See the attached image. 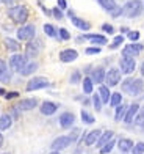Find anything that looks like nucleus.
Instances as JSON below:
<instances>
[{
    "label": "nucleus",
    "instance_id": "1",
    "mask_svg": "<svg viewBox=\"0 0 144 154\" xmlns=\"http://www.w3.org/2000/svg\"><path fill=\"white\" fill-rule=\"evenodd\" d=\"M8 16L11 17V20H14L16 24H24L27 19H28V10L24 5H17L13 6L8 10Z\"/></svg>",
    "mask_w": 144,
    "mask_h": 154
},
{
    "label": "nucleus",
    "instance_id": "2",
    "mask_svg": "<svg viewBox=\"0 0 144 154\" xmlns=\"http://www.w3.org/2000/svg\"><path fill=\"white\" fill-rule=\"evenodd\" d=\"M143 10V3L141 0H130L124 5V8H122V14L127 16V17H135L138 16Z\"/></svg>",
    "mask_w": 144,
    "mask_h": 154
},
{
    "label": "nucleus",
    "instance_id": "3",
    "mask_svg": "<svg viewBox=\"0 0 144 154\" xmlns=\"http://www.w3.org/2000/svg\"><path fill=\"white\" fill-rule=\"evenodd\" d=\"M25 63H27V55L14 54V55H11V58H10V69L13 72H19L20 69L24 68Z\"/></svg>",
    "mask_w": 144,
    "mask_h": 154
},
{
    "label": "nucleus",
    "instance_id": "4",
    "mask_svg": "<svg viewBox=\"0 0 144 154\" xmlns=\"http://www.w3.org/2000/svg\"><path fill=\"white\" fill-rule=\"evenodd\" d=\"M50 83L46 77H31L30 82L27 83V91H35V90H43L49 87Z\"/></svg>",
    "mask_w": 144,
    "mask_h": 154
},
{
    "label": "nucleus",
    "instance_id": "5",
    "mask_svg": "<svg viewBox=\"0 0 144 154\" xmlns=\"http://www.w3.org/2000/svg\"><path fill=\"white\" fill-rule=\"evenodd\" d=\"M35 36V25H24L17 30V38L22 41H30Z\"/></svg>",
    "mask_w": 144,
    "mask_h": 154
},
{
    "label": "nucleus",
    "instance_id": "6",
    "mask_svg": "<svg viewBox=\"0 0 144 154\" xmlns=\"http://www.w3.org/2000/svg\"><path fill=\"white\" fill-rule=\"evenodd\" d=\"M43 49V41L41 39H30L27 44V57H36Z\"/></svg>",
    "mask_w": 144,
    "mask_h": 154
},
{
    "label": "nucleus",
    "instance_id": "7",
    "mask_svg": "<svg viewBox=\"0 0 144 154\" xmlns=\"http://www.w3.org/2000/svg\"><path fill=\"white\" fill-rule=\"evenodd\" d=\"M119 65H121V71L124 74H132L135 71V60L132 57H125V55H122Z\"/></svg>",
    "mask_w": 144,
    "mask_h": 154
},
{
    "label": "nucleus",
    "instance_id": "8",
    "mask_svg": "<svg viewBox=\"0 0 144 154\" xmlns=\"http://www.w3.org/2000/svg\"><path fill=\"white\" fill-rule=\"evenodd\" d=\"M72 143V138L69 135H63V137H58L57 140H53L52 142V149L53 151H60V149H64L67 148Z\"/></svg>",
    "mask_w": 144,
    "mask_h": 154
},
{
    "label": "nucleus",
    "instance_id": "9",
    "mask_svg": "<svg viewBox=\"0 0 144 154\" xmlns=\"http://www.w3.org/2000/svg\"><path fill=\"white\" fill-rule=\"evenodd\" d=\"M119 80H121V72H119L116 68H111V69H110V71L105 74V82H107L108 87L118 85Z\"/></svg>",
    "mask_w": 144,
    "mask_h": 154
},
{
    "label": "nucleus",
    "instance_id": "10",
    "mask_svg": "<svg viewBox=\"0 0 144 154\" xmlns=\"http://www.w3.org/2000/svg\"><path fill=\"white\" fill-rule=\"evenodd\" d=\"M140 52H143V44H127L122 51V55L125 57H135Z\"/></svg>",
    "mask_w": 144,
    "mask_h": 154
},
{
    "label": "nucleus",
    "instance_id": "11",
    "mask_svg": "<svg viewBox=\"0 0 144 154\" xmlns=\"http://www.w3.org/2000/svg\"><path fill=\"white\" fill-rule=\"evenodd\" d=\"M77 57H78V54H77V51H75V49H64V51L60 52V60L64 61V63L74 61Z\"/></svg>",
    "mask_w": 144,
    "mask_h": 154
},
{
    "label": "nucleus",
    "instance_id": "12",
    "mask_svg": "<svg viewBox=\"0 0 144 154\" xmlns=\"http://www.w3.org/2000/svg\"><path fill=\"white\" fill-rule=\"evenodd\" d=\"M143 87H144V82L143 79H133L132 80V85H130L128 88V94H132V96H138L141 91H143Z\"/></svg>",
    "mask_w": 144,
    "mask_h": 154
},
{
    "label": "nucleus",
    "instance_id": "13",
    "mask_svg": "<svg viewBox=\"0 0 144 154\" xmlns=\"http://www.w3.org/2000/svg\"><path fill=\"white\" fill-rule=\"evenodd\" d=\"M138 110H140L138 104H132V106L127 109V113H125V116H124V121H125L127 124L133 123V121H135V116L138 115Z\"/></svg>",
    "mask_w": 144,
    "mask_h": 154
},
{
    "label": "nucleus",
    "instance_id": "14",
    "mask_svg": "<svg viewBox=\"0 0 144 154\" xmlns=\"http://www.w3.org/2000/svg\"><path fill=\"white\" fill-rule=\"evenodd\" d=\"M57 109H58V106L55 102L46 101V102H43V106H41V113L46 115V116H50V115H53L55 112H57Z\"/></svg>",
    "mask_w": 144,
    "mask_h": 154
},
{
    "label": "nucleus",
    "instance_id": "15",
    "mask_svg": "<svg viewBox=\"0 0 144 154\" xmlns=\"http://www.w3.org/2000/svg\"><path fill=\"white\" fill-rule=\"evenodd\" d=\"M74 121H75V116L72 113H69V112H66V113H63L60 116V124H61V128H63V129L71 128V126L74 124Z\"/></svg>",
    "mask_w": 144,
    "mask_h": 154
},
{
    "label": "nucleus",
    "instance_id": "16",
    "mask_svg": "<svg viewBox=\"0 0 144 154\" xmlns=\"http://www.w3.org/2000/svg\"><path fill=\"white\" fill-rule=\"evenodd\" d=\"M83 39H90L94 44H107V38L104 36V35H86V36H80L78 43L83 41Z\"/></svg>",
    "mask_w": 144,
    "mask_h": 154
},
{
    "label": "nucleus",
    "instance_id": "17",
    "mask_svg": "<svg viewBox=\"0 0 144 154\" xmlns=\"http://www.w3.org/2000/svg\"><path fill=\"white\" fill-rule=\"evenodd\" d=\"M36 104H38L36 99H24V101H20L16 107H17L20 112H24V110H31V109H35Z\"/></svg>",
    "mask_w": 144,
    "mask_h": 154
},
{
    "label": "nucleus",
    "instance_id": "18",
    "mask_svg": "<svg viewBox=\"0 0 144 154\" xmlns=\"http://www.w3.org/2000/svg\"><path fill=\"white\" fill-rule=\"evenodd\" d=\"M91 80L96 83H102L105 80V69L104 68H96L91 72Z\"/></svg>",
    "mask_w": 144,
    "mask_h": 154
},
{
    "label": "nucleus",
    "instance_id": "19",
    "mask_svg": "<svg viewBox=\"0 0 144 154\" xmlns=\"http://www.w3.org/2000/svg\"><path fill=\"white\" fill-rule=\"evenodd\" d=\"M102 135V132L99 131V129H96V131H93V132H90L86 137H85V145H88V146H91V145H94V143H97V140H99V137Z\"/></svg>",
    "mask_w": 144,
    "mask_h": 154
},
{
    "label": "nucleus",
    "instance_id": "20",
    "mask_svg": "<svg viewBox=\"0 0 144 154\" xmlns=\"http://www.w3.org/2000/svg\"><path fill=\"white\" fill-rule=\"evenodd\" d=\"M38 69V63H35V61H30V63H25L24 65V68L19 71V74H22V75H30V74H33Z\"/></svg>",
    "mask_w": 144,
    "mask_h": 154
},
{
    "label": "nucleus",
    "instance_id": "21",
    "mask_svg": "<svg viewBox=\"0 0 144 154\" xmlns=\"http://www.w3.org/2000/svg\"><path fill=\"white\" fill-rule=\"evenodd\" d=\"M71 20H72V24L77 27V29H80V30H90L91 29V25H90V22H86V20H83V19H80V17H75V16H71Z\"/></svg>",
    "mask_w": 144,
    "mask_h": 154
},
{
    "label": "nucleus",
    "instance_id": "22",
    "mask_svg": "<svg viewBox=\"0 0 144 154\" xmlns=\"http://www.w3.org/2000/svg\"><path fill=\"white\" fill-rule=\"evenodd\" d=\"M118 146H119L121 152L125 154V152H130V149L133 148V142H132V140H128V138H122V140H119Z\"/></svg>",
    "mask_w": 144,
    "mask_h": 154
},
{
    "label": "nucleus",
    "instance_id": "23",
    "mask_svg": "<svg viewBox=\"0 0 144 154\" xmlns=\"http://www.w3.org/2000/svg\"><path fill=\"white\" fill-rule=\"evenodd\" d=\"M11 124H13V118H11L8 113H5V115L0 116V131L10 129V128H11Z\"/></svg>",
    "mask_w": 144,
    "mask_h": 154
},
{
    "label": "nucleus",
    "instance_id": "24",
    "mask_svg": "<svg viewBox=\"0 0 144 154\" xmlns=\"http://www.w3.org/2000/svg\"><path fill=\"white\" fill-rule=\"evenodd\" d=\"M111 138H113V132H111V131H105L104 134H102V135L99 137V140H97V143H96V145H97L99 148H102V146L107 145Z\"/></svg>",
    "mask_w": 144,
    "mask_h": 154
},
{
    "label": "nucleus",
    "instance_id": "25",
    "mask_svg": "<svg viewBox=\"0 0 144 154\" xmlns=\"http://www.w3.org/2000/svg\"><path fill=\"white\" fill-rule=\"evenodd\" d=\"M99 96H100V99H102V102H110V90H108V87H105V85H100L99 87Z\"/></svg>",
    "mask_w": 144,
    "mask_h": 154
},
{
    "label": "nucleus",
    "instance_id": "26",
    "mask_svg": "<svg viewBox=\"0 0 144 154\" xmlns=\"http://www.w3.org/2000/svg\"><path fill=\"white\" fill-rule=\"evenodd\" d=\"M3 41H5V46L8 47L10 51H13V52H17L19 49H20V44L17 43V41H14L13 38H5Z\"/></svg>",
    "mask_w": 144,
    "mask_h": 154
},
{
    "label": "nucleus",
    "instance_id": "27",
    "mask_svg": "<svg viewBox=\"0 0 144 154\" xmlns=\"http://www.w3.org/2000/svg\"><path fill=\"white\" fill-rule=\"evenodd\" d=\"M127 106H118L116 107V115H114V120L116 121H119V120H124V116H125V113H127Z\"/></svg>",
    "mask_w": 144,
    "mask_h": 154
},
{
    "label": "nucleus",
    "instance_id": "28",
    "mask_svg": "<svg viewBox=\"0 0 144 154\" xmlns=\"http://www.w3.org/2000/svg\"><path fill=\"white\" fill-rule=\"evenodd\" d=\"M121 102H122V96H121V93H113L111 96H110V106L111 107H118V106H121Z\"/></svg>",
    "mask_w": 144,
    "mask_h": 154
},
{
    "label": "nucleus",
    "instance_id": "29",
    "mask_svg": "<svg viewBox=\"0 0 144 154\" xmlns=\"http://www.w3.org/2000/svg\"><path fill=\"white\" fill-rule=\"evenodd\" d=\"M93 80H91V77H85L83 79V91L86 94H91L93 93Z\"/></svg>",
    "mask_w": 144,
    "mask_h": 154
},
{
    "label": "nucleus",
    "instance_id": "30",
    "mask_svg": "<svg viewBox=\"0 0 144 154\" xmlns=\"http://www.w3.org/2000/svg\"><path fill=\"white\" fill-rule=\"evenodd\" d=\"M99 3H100L102 8H105L107 11H111V10L116 8V2H114V0H99Z\"/></svg>",
    "mask_w": 144,
    "mask_h": 154
},
{
    "label": "nucleus",
    "instance_id": "31",
    "mask_svg": "<svg viewBox=\"0 0 144 154\" xmlns=\"http://www.w3.org/2000/svg\"><path fill=\"white\" fill-rule=\"evenodd\" d=\"M113 148H114V140H110L107 145H104V146L100 148V154H108Z\"/></svg>",
    "mask_w": 144,
    "mask_h": 154
},
{
    "label": "nucleus",
    "instance_id": "32",
    "mask_svg": "<svg viewBox=\"0 0 144 154\" xmlns=\"http://www.w3.org/2000/svg\"><path fill=\"white\" fill-rule=\"evenodd\" d=\"M81 120H83L86 124H93V123H94V116L90 115L86 110H83V112H81Z\"/></svg>",
    "mask_w": 144,
    "mask_h": 154
},
{
    "label": "nucleus",
    "instance_id": "33",
    "mask_svg": "<svg viewBox=\"0 0 144 154\" xmlns=\"http://www.w3.org/2000/svg\"><path fill=\"white\" fill-rule=\"evenodd\" d=\"M44 32L49 35V36H52V38L57 36V30H55V27L50 25V24H46V25H44Z\"/></svg>",
    "mask_w": 144,
    "mask_h": 154
},
{
    "label": "nucleus",
    "instance_id": "34",
    "mask_svg": "<svg viewBox=\"0 0 144 154\" xmlns=\"http://www.w3.org/2000/svg\"><path fill=\"white\" fill-rule=\"evenodd\" d=\"M93 102H94V109L99 112L102 109V99H100V96L99 94H94L93 96Z\"/></svg>",
    "mask_w": 144,
    "mask_h": 154
},
{
    "label": "nucleus",
    "instance_id": "35",
    "mask_svg": "<svg viewBox=\"0 0 144 154\" xmlns=\"http://www.w3.org/2000/svg\"><path fill=\"white\" fill-rule=\"evenodd\" d=\"M133 154H143L144 152V143L143 142H140V143H136L135 146H133V151H132Z\"/></svg>",
    "mask_w": 144,
    "mask_h": 154
},
{
    "label": "nucleus",
    "instance_id": "36",
    "mask_svg": "<svg viewBox=\"0 0 144 154\" xmlns=\"http://www.w3.org/2000/svg\"><path fill=\"white\" fill-rule=\"evenodd\" d=\"M135 123H136V126H144V110L140 112V113L135 116Z\"/></svg>",
    "mask_w": 144,
    "mask_h": 154
},
{
    "label": "nucleus",
    "instance_id": "37",
    "mask_svg": "<svg viewBox=\"0 0 144 154\" xmlns=\"http://www.w3.org/2000/svg\"><path fill=\"white\" fill-rule=\"evenodd\" d=\"M122 41H124V38H122L121 35H118V36L114 38V41H113V43L110 44V47H111V49H116V47H118L119 44H122Z\"/></svg>",
    "mask_w": 144,
    "mask_h": 154
},
{
    "label": "nucleus",
    "instance_id": "38",
    "mask_svg": "<svg viewBox=\"0 0 144 154\" xmlns=\"http://www.w3.org/2000/svg\"><path fill=\"white\" fill-rule=\"evenodd\" d=\"M60 38L63 39V41H67V39L71 38V33L67 32L66 29H61V30H60Z\"/></svg>",
    "mask_w": 144,
    "mask_h": 154
},
{
    "label": "nucleus",
    "instance_id": "39",
    "mask_svg": "<svg viewBox=\"0 0 144 154\" xmlns=\"http://www.w3.org/2000/svg\"><path fill=\"white\" fill-rule=\"evenodd\" d=\"M10 80V72L6 71H0V82H8Z\"/></svg>",
    "mask_w": 144,
    "mask_h": 154
},
{
    "label": "nucleus",
    "instance_id": "40",
    "mask_svg": "<svg viewBox=\"0 0 144 154\" xmlns=\"http://www.w3.org/2000/svg\"><path fill=\"white\" fill-rule=\"evenodd\" d=\"M128 39H130V41L140 39V32H128Z\"/></svg>",
    "mask_w": 144,
    "mask_h": 154
},
{
    "label": "nucleus",
    "instance_id": "41",
    "mask_svg": "<svg viewBox=\"0 0 144 154\" xmlns=\"http://www.w3.org/2000/svg\"><path fill=\"white\" fill-rule=\"evenodd\" d=\"M99 52H100L99 47H88L86 49V54L88 55H96V54H99Z\"/></svg>",
    "mask_w": 144,
    "mask_h": 154
},
{
    "label": "nucleus",
    "instance_id": "42",
    "mask_svg": "<svg viewBox=\"0 0 144 154\" xmlns=\"http://www.w3.org/2000/svg\"><path fill=\"white\" fill-rule=\"evenodd\" d=\"M52 14L57 17V19H61V17H63V13H61L60 8H53V10H52Z\"/></svg>",
    "mask_w": 144,
    "mask_h": 154
},
{
    "label": "nucleus",
    "instance_id": "43",
    "mask_svg": "<svg viewBox=\"0 0 144 154\" xmlns=\"http://www.w3.org/2000/svg\"><path fill=\"white\" fill-rule=\"evenodd\" d=\"M132 80H133V79H127L124 83H122V90H124V91H128L130 85H132Z\"/></svg>",
    "mask_w": 144,
    "mask_h": 154
},
{
    "label": "nucleus",
    "instance_id": "44",
    "mask_svg": "<svg viewBox=\"0 0 144 154\" xmlns=\"http://www.w3.org/2000/svg\"><path fill=\"white\" fill-rule=\"evenodd\" d=\"M110 13H111V16H113V17H118V16H121L122 8H118V6H116V8H114V10H111Z\"/></svg>",
    "mask_w": 144,
    "mask_h": 154
},
{
    "label": "nucleus",
    "instance_id": "45",
    "mask_svg": "<svg viewBox=\"0 0 144 154\" xmlns=\"http://www.w3.org/2000/svg\"><path fill=\"white\" fill-rule=\"evenodd\" d=\"M78 80H80V72L75 71V72L72 74V77H71V82H72V83H77Z\"/></svg>",
    "mask_w": 144,
    "mask_h": 154
},
{
    "label": "nucleus",
    "instance_id": "46",
    "mask_svg": "<svg viewBox=\"0 0 144 154\" xmlns=\"http://www.w3.org/2000/svg\"><path fill=\"white\" fill-rule=\"evenodd\" d=\"M102 29H104V32H107V33H113L114 32V29L110 24H104V25H102Z\"/></svg>",
    "mask_w": 144,
    "mask_h": 154
},
{
    "label": "nucleus",
    "instance_id": "47",
    "mask_svg": "<svg viewBox=\"0 0 144 154\" xmlns=\"http://www.w3.org/2000/svg\"><path fill=\"white\" fill-rule=\"evenodd\" d=\"M66 6H67V3H66V0H58V8H66Z\"/></svg>",
    "mask_w": 144,
    "mask_h": 154
},
{
    "label": "nucleus",
    "instance_id": "48",
    "mask_svg": "<svg viewBox=\"0 0 144 154\" xmlns=\"http://www.w3.org/2000/svg\"><path fill=\"white\" fill-rule=\"evenodd\" d=\"M5 96H6V99H13V97L17 96V93H6Z\"/></svg>",
    "mask_w": 144,
    "mask_h": 154
},
{
    "label": "nucleus",
    "instance_id": "49",
    "mask_svg": "<svg viewBox=\"0 0 144 154\" xmlns=\"http://www.w3.org/2000/svg\"><path fill=\"white\" fill-rule=\"evenodd\" d=\"M6 66H5V61L3 60H0V71H5Z\"/></svg>",
    "mask_w": 144,
    "mask_h": 154
},
{
    "label": "nucleus",
    "instance_id": "50",
    "mask_svg": "<svg viewBox=\"0 0 144 154\" xmlns=\"http://www.w3.org/2000/svg\"><path fill=\"white\" fill-rule=\"evenodd\" d=\"M2 145H3V135L0 134V148H2Z\"/></svg>",
    "mask_w": 144,
    "mask_h": 154
},
{
    "label": "nucleus",
    "instance_id": "51",
    "mask_svg": "<svg viewBox=\"0 0 144 154\" xmlns=\"http://www.w3.org/2000/svg\"><path fill=\"white\" fill-rule=\"evenodd\" d=\"M13 0H0V3H11Z\"/></svg>",
    "mask_w": 144,
    "mask_h": 154
},
{
    "label": "nucleus",
    "instance_id": "52",
    "mask_svg": "<svg viewBox=\"0 0 144 154\" xmlns=\"http://www.w3.org/2000/svg\"><path fill=\"white\" fill-rule=\"evenodd\" d=\"M0 94H2V96H5V94H6V91H5L3 88H0Z\"/></svg>",
    "mask_w": 144,
    "mask_h": 154
},
{
    "label": "nucleus",
    "instance_id": "53",
    "mask_svg": "<svg viewBox=\"0 0 144 154\" xmlns=\"http://www.w3.org/2000/svg\"><path fill=\"white\" fill-rule=\"evenodd\" d=\"M141 74L144 75V63H143V66H141Z\"/></svg>",
    "mask_w": 144,
    "mask_h": 154
},
{
    "label": "nucleus",
    "instance_id": "54",
    "mask_svg": "<svg viewBox=\"0 0 144 154\" xmlns=\"http://www.w3.org/2000/svg\"><path fill=\"white\" fill-rule=\"evenodd\" d=\"M50 154H58V152H57V151H53V152H50Z\"/></svg>",
    "mask_w": 144,
    "mask_h": 154
},
{
    "label": "nucleus",
    "instance_id": "55",
    "mask_svg": "<svg viewBox=\"0 0 144 154\" xmlns=\"http://www.w3.org/2000/svg\"><path fill=\"white\" fill-rule=\"evenodd\" d=\"M5 154H8V152H5Z\"/></svg>",
    "mask_w": 144,
    "mask_h": 154
}]
</instances>
